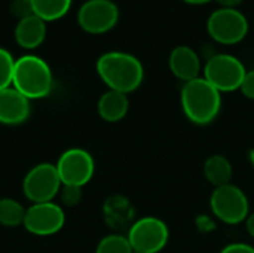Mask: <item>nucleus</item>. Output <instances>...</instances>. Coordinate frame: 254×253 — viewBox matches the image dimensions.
I'll return each instance as SVG.
<instances>
[{
    "label": "nucleus",
    "instance_id": "f257e3e1",
    "mask_svg": "<svg viewBox=\"0 0 254 253\" xmlns=\"http://www.w3.org/2000/svg\"><path fill=\"white\" fill-rule=\"evenodd\" d=\"M97 73L109 89L131 94L137 91L144 79L141 61L128 52L110 51L97 60Z\"/></svg>",
    "mask_w": 254,
    "mask_h": 253
},
{
    "label": "nucleus",
    "instance_id": "f03ea898",
    "mask_svg": "<svg viewBox=\"0 0 254 253\" xmlns=\"http://www.w3.org/2000/svg\"><path fill=\"white\" fill-rule=\"evenodd\" d=\"M180 104L185 116L195 125H208L220 113L222 92L202 76L186 82L180 92Z\"/></svg>",
    "mask_w": 254,
    "mask_h": 253
},
{
    "label": "nucleus",
    "instance_id": "7ed1b4c3",
    "mask_svg": "<svg viewBox=\"0 0 254 253\" xmlns=\"http://www.w3.org/2000/svg\"><path fill=\"white\" fill-rule=\"evenodd\" d=\"M54 76L49 64L37 55H22L15 60L12 86L30 101L49 95Z\"/></svg>",
    "mask_w": 254,
    "mask_h": 253
},
{
    "label": "nucleus",
    "instance_id": "20e7f679",
    "mask_svg": "<svg viewBox=\"0 0 254 253\" xmlns=\"http://www.w3.org/2000/svg\"><path fill=\"white\" fill-rule=\"evenodd\" d=\"M246 73L247 69L243 61L231 54H214L202 67V78L220 92L240 89Z\"/></svg>",
    "mask_w": 254,
    "mask_h": 253
},
{
    "label": "nucleus",
    "instance_id": "39448f33",
    "mask_svg": "<svg viewBox=\"0 0 254 253\" xmlns=\"http://www.w3.org/2000/svg\"><path fill=\"white\" fill-rule=\"evenodd\" d=\"M210 207L213 215L226 225L243 224L250 215V203L246 192L234 183L214 188L210 197Z\"/></svg>",
    "mask_w": 254,
    "mask_h": 253
},
{
    "label": "nucleus",
    "instance_id": "423d86ee",
    "mask_svg": "<svg viewBox=\"0 0 254 253\" xmlns=\"http://www.w3.org/2000/svg\"><path fill=\"white\" fill-rule=\"evenodd\" d=\"M61 179L55 164L40 163L31 167L22 179V192L31 204L49 203L60 195Z\"/></svg>",
    "mask_w": 254,
    "mask_h": 253
},
{
    "label": "nucleus",
    "instance_id": "0eeeda50",
    "mask_svg": "<svg viewBox=\"0 0 254 253\" xmlns=\"http://www.w3.org/2000/svg\"><path fill=\"white\" fill-rule=\"evenodd\" d=\"M207 31L220 45H237L249 33V19L240 9L219 7L208 16Z\"/></svg>",
    "mask_w": 254,
    "mask_h": 253
},
{
    "label": "nucleus",
    "instance_id": "6e6552de",
    "mask_svg": "<svg viewBox=\"0 0 254 253\" xmlns=\"http://www.w3.org/2000/svg\"><path fill=\"white\" fill-rule=\"evenodd\" d=\"M127 237L134 253H159L170 240V230L162 219L144 216L131 225Z\"/></svg>",
    "mask_w": 254,
    "mask_h": 253
},
{
    "label": "nucleus",
    "instance_id": "1a4fd4ad",
    "mask_svg": "<svg viewBox=\"0 0 254 253\" xmlns=\"http://www.w3.org/2000/svg\"><path fill=\"white\" fill-rule=\"evenodd\" d=\"M55 167L61 183L67 186L83 188L92 180L95 173L94 157L82 148H70L64 151Z\"/></svg>",
    "mask_w": 254,
    "mask_h": 253
},
{
    "label": "nucleus",
    "instance_id": "9d476101",
    "mask_svg": "<svg viewBox=\"0 0 254 253\" xmlns=\"http://www.w3.org/2000/svg\"><path fill=\"white\" fill-rule=\"evenodd\" d=\"M119 21V7L112 0H86L77 10L79 27L89 34H104Z\"/></svg>",
    "mask_w": 254,
    "mask_h": 253
},
{
    "label": "nucleus",
    "instance_id": "9b49d317",
    "mask_svg": "<svg viewBox=\"0 0 254 253\" xmlns=\"http://www.w3.org/2000/svg\"><path fill=\"white\" fill-rule=\"evenodd\" d=\"M65 224V213L63 206L55 201L31 204L25 210V218L22 227L27 233L37 237L55 236L63 230Z\"/></svg>",
    "mask_w": 254,
    "mask_h": 253
},
{
    "label": "nucleus",
    "instance_id": "f8f14e48",
    "mask_svg": "<svg viewBox=\"0 0 254 253\" xmlns=\"http://www.w3.org/2000/svg\"><path fill=\"white\" fill-rule=\"evenodd\" d=\"M31 113V101L13 86L0 91V124L15 127L24 124Z\"/></svg>",
    "mask_w": 254,
    "mask_h": 253
},
{
    "label": "nucleus",
    "instance_id": "ddd939ff",
    "mask_svg": "<svg viewBox=\"0 0 254 253\" xmlns=\"http://www.w3.org/2000/svg\"><path fill=\"white\" fill-rule=\"evenodd\" d=\"M168 67L171 73L185 84L199 78L202 70L198 52L188 45H179L170 52Z\"/></svg>",
    "mask_w": 254,
    "mask_h": 253
},
{
    "label": "nucleus",
    "instance_id": "4468645a",
    "mask_svg": "<svg viewBox=\"0 0 254 253\" xmlns=\"http://www.w3.org/2000/svg\"><path fill=\"white\" fill-rule=\"evenodd\" d=\"M46 37V22L37 15L19 19L15 27V40L24 49L39 48Z\"/></svg>",
    "mask_w": 254,
    "mask_h": 253
},
{
    "label": "nucleus",
    "instance_id": "2eb2a0df",
    "mask_svg": "<svg viewBox=\"0 0 254 253\" xmlns=\"http://www.w3.org/2000/svg\"><path fill=\"white\" fill-rule=\"evenodd\" d=\"M97 110L103 121L110 122V124L119 122L127 116L129 110L128 95L119 91L109 89L100 97L97 103Z\"/></svg>",
    "mask_w": 254,
    "mask_h": 253
},
{
    "label": "nucleus",
    "instance_id": "dca6fc26",
    "mask_svg": "<svg viewBox=\"0 0 254 253\" xmlns=\"http://www.w3.org/2000/svg\"><path fill=\"white\" fill-rule=\"evenodd\" d=\"M232 173H234L232 164L225 155L220 154L211 155L204 163V176L214 188L231 183Z\"/></svg>",
    "mask_w": 254,
    "mask_h": 253
},
{
    "label": "nucleus",
    "instance_id": "f3484780",
    "mask_svg": "<svg viewBox=\"0 0 254 253\" xmlns=\"http://www.w3.org/2000/svg\"><path fill=\"white\" fill-rule=\"evenodd\" d=\"M73 0H31L33 13L45 22L63 18L71 7Z\"/></svg>",
    "mask_w": 254,
    "mask_h": 253
},
{
    "label": "nucleus",
    "instance_id": "a211bd4d",
    "mask_svg": "<svg viewBox=\"0 0 254 253\" xmlns=\"http://www.w3.org/2000/svg\"><path fill=\"white\" fill-rule=\"evenodd\" d=\"M25 207L13 198H0V225L16 228L24 224Z\"/></svg>",
    "mask_w": 254,
    "mask_h": 253
},
{
    "label": "nucleus",
    "instance_id": "6ab92c4d",
    "mask_svg": "<svg viewBox=\"0 0 254 253\" xmlns=\"http://www.w3.org/2000/svg\"><path fill=\"white\" fill-rule=\"evenodd\" d=\"M95 253H134V251L127 236L109 234L98 242Z\"/></svg>",
    "mask_w": 254,
    "mask_h": 253
},
{
    "label": "nucleus",
    "instance_id": "aec40b11",
    "mask_svg": "<svg viewBox=\"0 0 254 253\" xmlns=\"http://www.w3.org/2000/svg\"><path fill=\"white\" fill-rule=\"evenodd\" d=\"M13 69H15V60L12 54L7 49L0 48V91L12 86Z\"/></svg>",
    "mask_w": 254,
    "mask_h": 253
},
{
    "label": "nucleus",
    "instance_id": "412c9836",
    "mask_svg": "<svg viewBox=\"0 0 254 253\" xmlns=\"http://www.w3.org/2000/svg\"><path fill=\"white\" fill-rule=\"evenodd\" d=\"M60 200L67 207H74L82 200V188L79 186H67L63 185L60 191Z\"/></svg>",
    "mask_w": 254,
    "mask_h": 253
},
{
    "label": "nucleus",
    "instance_id": "4be33fe9",
    "mask_svg": "<svg viewBox=\"0 0 254 253\" xmlns=\"http://www.w3.org/2000/svg\"><path fill=\"white\" fill-rule=\"evenodd\" d=\"M9 10L18 21L24 19V18H27L30 15H34L31 0H13L10 3V6H9Z\"/></svg>",
    "mask_w": 254,
    "mask_h": 253
},
{
    "label": "nucleus",
    "instance_id": "5701e85b",
    "mask_svg": "<svg viewBox=\"0 0 254 253\" xmlns=\"http://www.w3.org/2000/svg\"><path fill=\"white\" fill-rule=\"evenodd\" d=\"M243 95L249 100H254V70H247L244 81L240 86Z\"/></svg>",
    "mask_w": 254,
    "mask_h": 253
},
{
    "label": "nucleus",
    "instance_id": "b1692460",
    "mask_svg": "<svg viewBox=\"0 0 254 253\" xmlns=\"http://www.w3.org/2000/svg\"><path fill=\"white\" fill-rule=\"evenodd\" d=\"M220 253H254V248L247 243H231L225 246Z\"/></svg>",
    "mask_w": 254,
    "mask_h": 253
},
{
    "label": "nucleus",
    "instance_id": "393cba45",
    "mask_svg": "<svg viewBox=\"0 0 254 253\" xmlns=\"http://www.w3.org/2000/svg\"><path fill=\"white\" fill-rule=\"evenodd\" d=\"M217 1L222 7H229V9H238V6L244 1V0H214Z\"/></svg>",
    "mask_w": 254,
    "mask_h": 253
},
{
    "label": "nucleus",
    "instance_id": "a878e982",
    "mask_svg": "<svg viewBox=\"0 0 254 253\" xmlns=\"http://www.w3.org/2000/svg\"><path fill=\"white\" fill-rule=\"evenodd\" d=\"M246 230L250 234V237L254 239V213H250L246 219Z\"/></svg>",
    "mask_w": 254,
    "mask_h": 253
},
{
    "label": "nucleus",
    "instance_id": "bb28decb",
    "mask_svg": "<svg viewBox=\"0 0 254 253\" xmlns=\"http://www.w3.org/2000/svg\"><path fill=\"white\" fill-rule=\"evenodd\" d=\"M188 4H205V3H210L211 0H182Z\"/></svg>",
    "mask_w": 254,
    "mask_h": 253
}]
</instances>
